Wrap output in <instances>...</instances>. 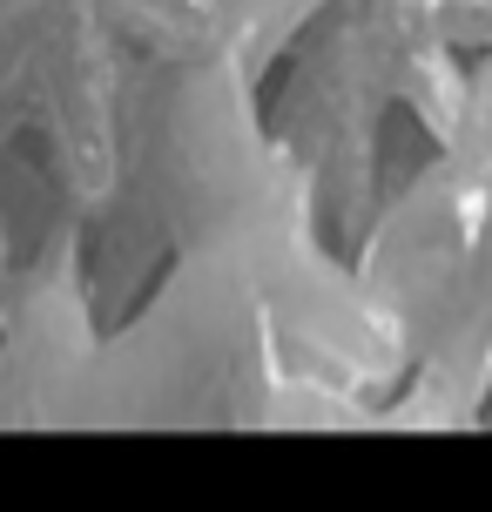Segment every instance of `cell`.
Masks as SVG:
<instances>
[{"label": "cell", "mask_w": 492, "mask_h": 512, "mask_svg": "<svg viewBox=\"0 0 492 512\" xmlns=\"http://www.w3.org/2000/svg\"><path fill=\"white\" fill-rule=\"evenodd\" d=\"M398 102L412 108V122L425 128V142H439L452 135L459 122V102H466V68H459V54L445 48V41H425L398 61Z\"/></svg>", "instance_id": "1"}, {"label": "cell", "mask_w": 492, "mask_h": 512, "mask_svg": "<svg viewBox=\"0 0 492 512\" xmlns=\"http://www.w3.org/2000/svg\"><path fill=\"white\" fill-rule=\"evenodd\" d=\"M439 155L452 176L492 189V54H479V68H466V102H459V122Z\"/></svg>", "instance_id": "2"}, {"label": "cell", "mask_w": 492, "mask_h": 512, "mask_svg": "<svg viewBox=\"0 0 492 512\" xmlns=\"http://www.w3.org/2000/svg\"><path fill=\"white\" fill-rule=\"evenodd\" d=\"M445 48H492V0H425Z\"/></svg>", "instance_id": "3"}]
</instances>
